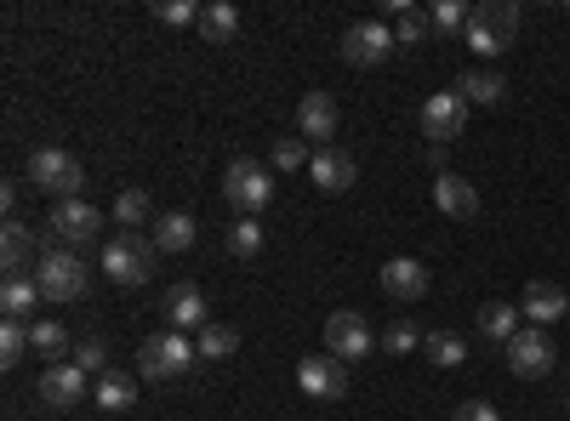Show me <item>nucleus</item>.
<instances>
[{"instance_id": "nucleus-1", "label": "nucleus", "mask_w": 570, "mask_h": 421, "mask_svg": "<svg viewBox=\"0 0 570 421\" xmlns=\"http://www.w3.org/2000/svg\"><path fill=\"white\" fill-rule=\"evenodd\" d=\"M104 233V211L86 200H58L40 228V251H86Z\"/></svg>"}, {"instance_id": "nucleus-2", "label": "nucleus", "mask_w": 570, "mask_h": 421, "mask_svg": "<svg viewBox=\"0 0 570 421\" xmlns=\"http://www.w3.org/2000/svg\"><path fill=\"white\" fill-rule=\"evenodd\" d=\"M519 34V7L513 0H480V7L468 12V52H480V58H502L508 46Z\"/></svg>"}, {"instance_id": "nucleus-3", "label": "nucleus", "mask_w": 570, "mask_h": 421, "mask_svg": "<svg viewBox=\"0 0 570 421\" xmlns=\"http://www.w3.org/2000/svg\"><path fill=\"white\" fill-rule=\"evenodd\" d=\"M155 262H160V251H155V240H142V233H115V240L104 245V273L115 279V285H126V291L149 285Z\"/></svg>"}, {"instance_id": "nucleus-4", "label": "nucleus", "mask_w": 570, "mask_h": 421, "mask_svg": "<svg viewBox=\"0 0 570 421\" xmlns=\"http://www.w3.org/2000/svg\"><path fill=\"white\" fill-rule=\"evenodd\" d=\"M35 285L46 302H80L91 291V273L80 262V251H40L35 257Z\"/></svg>"}, {"instance_id": "nucleus-5", "label": "nucleus", "mask_w": 570, "mask_h": 421, "mask_svg": "<svg viewBox=\"0 0 570 421\" xmlns=\"http://www.w3.org/2000/svg\"><path fill=\"white\" fill-rule=\"evenodd\" d=\"M29 182H35L40 194H52V200H80L86 171H80V160H75L69 149L46 143V149H35V154H29Z\"/></svg>"}, {"instance_id": "nucleus-6", "label": "nucleus", "mask_w": 570, "mask_h": 421, "mask_svg": "<svg viewBox=\"0 0 570 421\" xmlns=\"http://www.w3.org/2000/svg\"><path fill=\"white\" fill-rule=\"evenodd\" d=\"M195 342H188L183 331H160V337H149L137 348V377L142 382H171V377H183L188 364H195Z\"/></svg>"}, {"instance_id": "nucleus-7", "label": "nucleus", "mask_w": 570, "mask_h": 421, "mask_svg": "<svg viewBox=\"0 0 570 421\" xmlns=\"http://www.w3.org/2000/svg\"><path fill=\"white\" fill-rule=\"evenodd\" d=\"M223 200L240 211V217H257V211L274 200V177H268L257 160H228V171H223Z\"/></svg>"}, {"instance_id": "nucleus-8", "label": "nucleus", "mask_w": 570, "mask_h": 421, "mask_svg": "<svg viewBox=\"0 0 570 421\" xmlns=\"http://www.w3.org/2000/svg\"><path fill=\"white\" fill-rule=\"evenodd\" d=\"M371 348H376V331H371V319H365V313L343 308V313H331V319H325V353H331V359L360 364Z\"/></svg>"}, {"instance_id": "nucleus-9", "label": "nucleus", "mask_w": 570, "mask_h": 421, "mask_svg": "<svg viewBox=\"0 0 570 421\" xmlns=\"http://www.w3.org/2000/svg\"><path fill=\"white\" fill-rule=\"evenodd\" d=\"M553 364H559V353H553L548 331H537V324H525V331L508 342V370H513L519 382H542V377H553Z\"/></svg>"}, {"instance_id": "nucleus-10", "label": "nucleus", "mask_w": 570, "mask_h": 421, "mask_svg": "<svg viewBox=\"0 0 570 421\" xmlns=\"http://www.w3.org/2000/svg\"><path fill=\"white\" fill-rule=\"evenodd\" d=\"M394 46H400V40H394V23L365 18V23H354V29L343 34V58H348L354 69H371V63H383Z\"/></svg>"}, {"instance_id": "nucleus-11", "label": "nucleus", "mask_w": 570, "mask_h": 421, "mask_svg": "<svg viewBox=\"0 0 570 421\" xmlns=\"http://www.w3.org/2000/svg\"><path fill=\"white\" fill-rule=\"evenodd\" d=\"M297 388H303L308 399L337 404V399L348 393V364H343V359H331V353H308V359L297 364Z\"/></svg>"}, {"instance_id": "nucleus-12", "label": "nucleus", "mask_w": 570, "mask_h": 421, "mask_svg": "<svg viewBox=\"0 0 570 421\" xmlns=\"http://www.w3.org/2000/svg\"><path fill=\"white\" fill-rule=\"evenodd\" d=\"M462 126H468V103L456 98V91H434V98L422 103V137L434 149H445L451 137H462Z\"/></svg>"}, {"instance_id": "nucleus-13", "label": "nucleus", "mask_w": 570, "mask_h": 421, "mask_svg": "<svg viewBox=\"0 0 570 421\" xmlns=\"http://www.w3.org/2000/svg\"><path fill=\"white\" fill-rule=\"evenodd\" d=\"M35 393H40L46 410H75V404L86 399V370H80L75 359H69V364H46L40 382H35Z\"/></svg>"}, {"instance_id": "nucleus-14", "label": "nucleus", "mask_w": 570, "mask_h": 421, "mask_svg": "<svg viewBox=\"0 0 570 421\" xmlns=\"http://www.w3.org/2000/svg\"><path fill=\"white\" fill-rule=\"evenodd\" d=\"M308 177H314V189L320 194H348L354 189V177H360V160L348 154V149H314V160H308Z\"/></svg>"}, {"instance_id": "nucleus-15", "label": "nucleus", "mask_w": 570, "mask_h": 421, "mask_svg": "<svg viewBox=\"0 0 570 421\" xmlns=\"http://www.w3.org/2000/svg\"><path fill=\"white\" fill-rule=\"evenodd\" d=\"M337 98L331 91H308V98L297 103V131H303V143H320L331 149V137H337Z\"/></svg>"}, {"instance_id": "nucleus-16", "label": "nucleus", "mask_w": 570, "mask_h": 421, "mask_svg": "<svg viewBox=\"0 0 570 421\" xmlns=\"http://www.w3.org/2000/svg\"><path fill=\"white\" fill-rule=\"evenodd\" d=\"M160 308H166V319H171V331H206V324H212L206 291H200V285H188V279L160 297Z\"/></svg>"}, {"instance_id": "nucleus-17", "label": "nucleus", "mask_w": 570, "mask_h": 421, "mask_svg": "<svg viewBox=\"0 0 570 421\" xmlns=\"http://www.w3.org/2000/svg\"><path fill=\"white\" fill-rule=\"evenodd\" d=\"M434 206L445 217H456V222H473L480 217V189H473L468 177H456V171H440L434 177Z\"/></svg>"}, {"instance_id": "nucleus-18", "label": "nucleus", "mask_w": 570, "mask_h": 421, "mask_svg": "<svg viewBox=\"0 0 570 421\" xmlns=\"http://www.w3.org/2000/svg\"><path fill=\"white\" fill-rule=\"evenodd\" d=\"M519 313H525L537 331H542V324H553V319H570V291L548 285V279H531L525 297H519Z\"/></svg>"}, {"instance_id": "nucleus-19", "label": "nucleus", "mask_w": 570, "mask_h": 421, "mask_svg": "<svg viewBox=\"0 0 570 421\" xmlns=\"http://www.w3.org/2000/svg\"><path fill=\"white\" fill-rule=\"evenodd\" d=\"M383 291H389L394 302H422V297H428V268H422L416 257L383 262Z\"/></svg>"}, {"instance_id": "nucleus-20", "label": "nucleus", "mask_w": 570, "mask_h": 421, "mask_svg": "<svg viewBox=\"0 0 570 421\" xmlns=\"http://www.w3.org/2000/svg\"><path fill=\"white\" fill-rule=\"evenodd\" d=\"M456 98H462L468 109H497V103L508 98V80H502L497 69H468V74L456 80Z\"/></svg>"}, {"instance_id": "nucleus-21", "label": "nucleus", "mask_w": 570, "mask_h": 421, "mask_svg": "<svg viewBox=\"0 0 570 421\" xmlns=\"http://www.w3.org/2000/svg\"><path fill=\"white\" fill-rule=\"evenodd\" d=\"M40 285H35V273H7V285H0V313L7 319H23L35 324V308H40Z\"/></svg>"}, {"instance_id": "nucleus-22", "label": "nucleus", "mask_w": 570, "mask_h": 421, "mask_svg": "<svg viewBox=\"0 0 570 421\" xmlns=\"http://www.w3.org/2000/svg\"><path fill=\"white\" fill-rule=\"evenodd\" d=\"M149 240H155V251L177 257V251H188V245L200 240V228H195V217H188V211H166V217H155V233H149Z\"/></svg>"}, {"instance_id": "nucleus-23", "label": "nucleus", "mask_w": 570, "mask_h": 421, "mask_svg": "<svg viewBox=\"0 0 570 421\" xmlns=\"http://www.w3.org/2000/svg\"><path fill=\"white\" fill-rule=\"evenodd\" d=\"M519 319H525V313H519L513 302H485V308H480V337H485V342H502V348H508V342H513L519 331H525V324H519Z\"/></svg>"}, {"instance_id": "nucleus-24", "label": "nucleus", "mask_w": 570, "mask_h": 421, "mask_svg": "<svg viewBox=\"0 0 570 421\" xmlns=\"http://www.w3.org/2000/svg\"><path fill=\"white\" fill-rule=\"evenodd\" d=\"M98 404L115 410V415H126V410L137 404V377H126L120 364H109L104 377H98Z\"/></svg>"}, {"instance_id": "nucleus-25", "label": "nucleus", "mask_w": 570, "mask_h": 421, "mask_svg": "<svg viewBox=\"0 0 570 421\" xmlns=\"http://www.w3.org/2000/svg\"><path fill=\"white\" fill-rule=\"evenodd\" d=\"M195 29H200L206 46H228L234 29H240V12H234L228 0H212V7H200V23H195Z\"/></svg>"}, {"instance_id": "nucleus-26", "label": "nucleus", "mask_w": 570, "mask_h": 421, "mask_svg": "<svg viewBox=\"0 0 570 421\" xmlns=\"http://www.w3.org/2000/svg\"><path fill=\"white\" fill-rule=\"evenodd\" d=\"M29 342H35V353L46 364H69V331H63L58 319H35L29 324Z\"/></svg>"}, {"instance_id": "nucleus-27", "label": "nucleus", "mask_w": 570, "mask_h": 421, "mask_svg": "<svg viewBox=\"0 0 570 421\" xmlns=\"http://www.w3.org/2000/svg\"><path fill=\"white\" fill-rule=\"evenodd\" d=\"M35 245H40V240H35V233H29L18 217L0 228V262H7V273H23V262L35 257Z\"/></svg>"}, {"instance_id": "nucleus-28", "label": "nucleus", "mask_w": 570, "mask_h": 421, "mask_svg": "<svg viewBox=\"0 0 570 421\" xmlns=\"http://www.w3.org/2000/svg\"><path fill=\"white\" fill-rule=\"evenodd\" d=\"M389 18H394V40L400 46H422V34L434 29V18H428L422 7H411V0H389Z\"/></svg>"}, {"instance_id": "nucleus-29", "label": "nucleus", "mask_w": 570, "mask_h": 421, "mask_svg": "<svg viewBox=\"0 0 570 421\" xmlns=\"http://www.w3.org/2000/svg\"><path fill=\"white\" fill-rule=\"evenodd\" d=\"M422 353L434 359L440 370H456V364L468 359V342H462L456 331H428V337H422Z\"/></svg>"}, {"instance_id": "nucleus-30", "label": "nucleus", "mask_w": 570, "mask_h": 421, "mask_svg": "<svg viewBox=\"0 0 570 421\" xmlns=\"http://www.w3.org/2000/svg\"><path fill=\"white\" fill-rule=\"evenodd\" d=\"M257 251H263V222H257V217H234V222H228V257L252 262Z\"/></svg>"}, {"instance_id": "nucleus-31", "label": "nucleus", "mask_w": 570, "mask_h": 421, "mask_svg": "<svg viewBox=\"0 0 570 421\" xmlns=\"http://www.w3.org/2000/svg\"><path fill=\"white\" fill-rule=\"evenodd\" d=\"M195 348H200V359H228L234 348H240V331H234V324H223V319H212Z\"/></svg>"}, {"instance_id": "nucleus-32", "label": "nucleus", "mask_w": 570, "mask_h": 421, "mask_svg": "<svg viewBox=\"0 0 570 421\" xmlns=\"http://www.w3.org/2000/svg\"><path fill=\"white\" fill-rule=\"evenodd\" d=\"M115 222H120V233H137L142 222H149V194H142V189H120V200H115Z\"/></svg>"}, {"instance_id": "nucleus-33", "label": "nucleus", "mask_w": 570, "mask_h": 421, "mask_svg": "<svg viewBox=\"0 0 570 421\" xmlns=\"http://www.w3.org/2000/svg\"><path fill=\"white\" fill-rule=\"evenodd\" d=\"M376 342H383L394 359H405L411 348H422V331H416L411 319H389V324H383V337H376Z\"/></svg>"}, {"instance_id": "nucleus-34", "label": "nucleus", "mask_w": 570, "mask_h": 421, "mask_svg": "<svg viewBox=\"0 0 570 421\" xmlns=\"http://www.w3.org/2000/svg\"><path fill=\"white\" fill-rule=\"evenodd\" d=\"M29 348H35V342H29V324H23V319H7V324H0V364H18Z\"/></svg>"}, {"instance_id": "nucleus-35", "label": "nucleus", "mask_w": 570, "mask_h": 421, "mask_svg": "<svg viewBox=\"0 0 570 421\" xmlns=\"http://www.w3.org/2000/svg\"><path fill=\"white\" fill-rule=\"evenodd\" d=\"M468 12L473 7H462V0H440L428 18H434V34H468Z\"/></svg>"}, {"instance_id": "nucleus-36", "label": "nucleus", "mask_w": 570, "mask_h": 421, "mask_svg": "<svg viewBox=\"0 0 570 421\" xmlns=\"http://www.w3.org/2000/svg\"><path fill=\"white\" fill-rule=\"evenodd\" d=\"M155 23L188 29V23H200V7H188V0H155Z\"/></svg>"}, {"instance_id": "nucleus-37", "label": "nucleus", "mask_w": 570, "mask_h": 421, "mask_svg": "<svg viewBox=\"0 0 570 421\" xmlns=\"http://www.w3.org/2000/svg\"><path fill=\"white\" fill-rule=\"evenodd\" d=\"M308 160V143H303V137H279V143H274V171H297Z\"/></svg>"}, {"instance_id": "nucleus-38", "label": "nucleus", "mask_w": 570, "mask_h": 421, "mask_svg": "<svg viewBox=\"0 0 570 421\" xmlns=\"http://www.w3.org/2000/svg\"><path fill=\"white\" fill-rule=\"evenodd\" d=\"M75 364L86 370V377H91V370H98V377H104V370H109V348H104L98 337H86V342L75 348Z\"/></svg>"}, {"instance_id": "nucleus-39", "label": "nucleus", "mask_w": 570, "mask_h": 421, "mask_svg": "<svg viewBox=\"0 0 570 421\" xmlns=\"http://www.w3.org/2000/svg\"><path fill=\"white\" fill-rule=\"evenodd\" d=\"M451 421H497V404H485V399H468Z\"/></svg>"}, {"instance_id": "nucleus-40", "label": "nucleus", "mask_w": 570, "mask_h": 421, "mask_svg": "<svg viewBox=\"0 0 570 421\" xmlns=\"http://www.w3.org/2000/svg\"><path fill=\"white\" fill-rule=\"evenodd\" d=\"M18 200H23V189H18V182H7V189H0V206H7V222H12V211H18Z\"/></svg>"}]
</instances>
